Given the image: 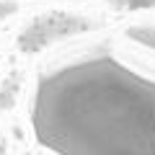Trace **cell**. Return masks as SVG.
<instances>
[{
    "instance_id": "obj_4",
    "label": "cell",
    "mask_w": 155,
    "mask_h": 155,
    "mask_svg": "<svg viewBox=\"0 0 155 155\" xmlns=\"http://www.w3.org/2000/svg\"><path fill=\"white\" fill-rule=\"evenodd\" d=\"M16 91H18V80H16V78H11V83H5L3 88H0V109H8V106L13 104Z\"/></svg>"
},
{
    "instance_id": "obj_3",
    "label": "cell",
    "mask_w": 155,
    "mask_h": 155,
    "mask_svg": "<svg viewBox=\"0 0 155 155\" xmlns=\"http://www.w3.org/2000/svg\"><path fill=\"white\" fill-rule=\"evenodd\" d=\"M127 36L140 41L142 47H150L155 49V26H129L127 28Z\"/></svg>"
},
{
    "instance_id": "obj_6",
    "label": "cell",
    "mask_w": 155,
    "mask_h": 155,
    "mask_svg": "<svg viewBox=\"0 0 155 155\" xmlns=\"http://www.w3.org/2000/svg\"><path fill=\"white\" fill-rule=\"evenodd\" d=\"M16 3H13V0H0V18H5V16H11L13 11H16Z\"/></svg>"
},
{
    "instance_id": "obj_5",
    "label": "cell",
    "mask_w": 155,
    "mask_h": 155,
    "mask_svg": "<svg viewBox=\"0 0 155 155\" xmlns=\"http://www.w3.org/2000/svg\"><path fill=\"white\" fill-rule=\"evenodd\" d=\"M111 3L127 8V11H140V8H153L155 5V0H111Z\"/></svg>"
},
{
    "instance_id": "obj_1",
    "label": "cell",
    "mask_w": 155,
    "mask_h": 155,
    "mask_svg": "<svg viewBox=\"0 0 155 155\" xmlns=\"http://www.w3.org/2000/svg\"><path fill=\"white\" fill-rule=\"evenodd\" d=\"M31 127L57 155H155V78L111 54L65 65L39 78Z\"/></svg>"
},
{
    "instance_id": "obj_7",
    "label": "cell",
    "mask_w": 155,
    "mask_h": 155,
    "mask_svg": "<svg viewBox=\"0 0 155 155\" xmlns=\"http://www.w3.org/2000/svg\"><path fill=\"white\" fill-rule=\"evenodd\" d=\"M5 153V142H3V140H0V155Z\"/></svg>"
},
{
    "instance_id": "obj_2",
    "label": "cell",
    "mask_w": 155,
    "mask_h": 155,
    "mask_svg": "<svg viewBox=\"0 0 155 155\" xmlns=\"http://www.w3.org/2000/svg\"><path fill=\"white\" fill-rule=\"evenodd\" d=\"M91 23L88 18L75 16V13H65V11H47L41 16H36L18 36V49L26 54H36L44 47H49L52 41L65 36H75V34L85 31Z\"/></svg>"
}]
</instances>
